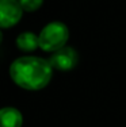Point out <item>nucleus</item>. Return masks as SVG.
Returning <instances> with one entry per match:
<instances>
[{
    "label": "nucleus",
    "instance_id": "1",
    "mask_svg": "<svg viewBox=\"0 0 126 127\" xmlns=\"http://www.w3.org/2000/svg\"><path fill=\"white\" fill-rule=\"evenodd\" d=\"M10 76L18 87L27 91L42 89L50 83L53 66L49 61L34 56L19 57L11 64Z\"/></svg>",
    "mask_w": 126,
    "mask_h": 127
},
{
    "label": "nucleus",
    "instance_id": "2",
    "mask_svg": "<svg viewBox=\"0 0 126 127\" xmlns=\"http://www.w3.org/2000/svg\"><path fill=\"white\" fill-rule=\"evenodd\" d=\"M40 47L43 51H54L62 49L69 38V30L62 22H52L46 25L40 32Z\"/></svg>",
    "mask_w": 126,
    "mask_h": 127
},
{
    "label": "nucleus",
    "instance_id": "3",
    "mask_svg": "<svg viewBox=\"0 0 126 127\" xmlns=\"http://www.w3.org/2000/svg\"><path fill=\"white\" fill-rule=\"evenodd\" d=\"M23 8L19 0H0V29H8L20 20Z\"/></svg>",
    "mask_w": 126,
    "mask_h": 127
},
{
    "label": "nucleus",
    "instance_id": "4",
    "mask_svg": "<svg viewBox=\"0 0 126 127\" xmlns=\"http://www.w3.org/2000/svg\"><path fill=\"white\" fill-rule=\"evenodd\" d=\"M53 69L58 70H71L77 64V53L73 47L64 46L62 49L54 51L49 60Z\"/></svg>",
    "mask_w": 126,
    "mask_h": 127
},
{
    "label": "nucleus",
    "instance_id": "5",
    "mask_svg": "<svg viewBox=\"0 0 126 127\" xmlns=\"http://www.w3.org/2000/svg\"><path fill=\"white\" fill-rule=\"evenodd\" d=\"M23 116L19 110L14 107H4L0 110V127H22Z\"/></svg>",
    "mask_w": 126,
    "mask_h": 127
},
{
    "label": "nucleus",
    "instance_id": "6",
    "mask_svg": "<svg viewBox=\"0 0 126 127\" xmlns=\"http://www.w3.org/2000/svg\"><path fill=\"white\" fill-rule=\"evenodd\" d=\"M16 46L23 51H33L40 47V37L34 32H22L16 38Z\"/></svg>",
    "mask_w": 126,
    "mask_h": 127
},
{
    "label": "nucleus",
    "instance_id": "7",
    "mask_svg": "<svg viewBox=\"0 0 126 127\" xmlns=\"http://www.w3.org/2000/svg\"><path fill=\"white\" fill-rule=\"evenodd\" d=\"M20 5H22L23 11H27V12H34L42 5L43 0H19Z\"/></svg>",
    "mask_w": 126,
    "mask_h": 127
},
{
    "label": "nucleus",
    "instance_id": "8",
    "mask_svg": "<svg viewBox=\"0 0 126 127\" xmlns=\"http://www.w3.org/2000/svg\"><path fill=\"white\" fill-rule=\"evenodd\" d=\"M1 41H3V32L0 31V43H1Z\"/></svg>",
    "mask_w": 126,
    "mask_h": 127
}]
</instances>
